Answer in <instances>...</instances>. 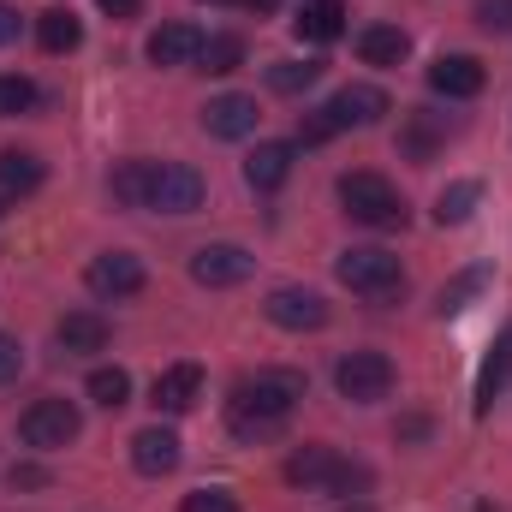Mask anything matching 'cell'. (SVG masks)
I'll return each mask as SVG.
<instances>
[{
	"label": "cell",
	"mask_w": 512,
	"mask_h": 512,
	"mask_svg": "<svg viewBox=\"0 0 512 512\" xmlns=\"http://www.w3.org/2000/svg\"><path fill=\"white\" fill-rule=\"evenodd\" d=\"M78 429H84V417H78L72 399H36V405L18 417V435H24V447H36V453H60V447H72Z\"/></svg>",
	"instance_id": "5"
},
{
	"label": "cell",
	"mask_w": 512,
	"mask_h": 512,
	"mask_svg": "<svg viewBox=\"0 0 512 512\" xmlns=\"http://www.w3.org/2000/svg\"><path fill=\"white\" fill-rule=\"evenodd\" d=\"M149 399H155V411H167V417L191 411V405L203 399V370H197V364H173V370H161Z\"/></svg>",
	"instance_id": "13"
},
{
	"label": "cell",
	"mask_w": 512,
	"mask_h": 512,
	"mask_svg": "<svg viewBox=\"0 0 512 512\" xmlns=\"http://www.w3.org/2000/svg\"><path fill=\"white\" fill-rule=\"evenodd\" d=\"M292 30H298L304 42H334V36L346 30V6H340V0H304L298 18H292Z\"/></svg>",
	"instance_id": "19"
},
{
	"label": "cell",
	"mask_w": 512,
	"mask_h": 512,
	"mask_svg": "<svg viewBox=\"0 0 512 512\" xmlns=\"http://www.w3.org/2000/svg\"><path fill=\"white\" fill-rule=\"evenodd\" d=\"M197 54H203V30L197 24H161L149 36V60L155 66H191Z\"/></svg>",
	"instance_id": "16"
},
{
	"label": "cell",
	"mask_w": 512,
	"mask_h": 512,
	"mask_svg": "<svg viewBox=\"0 0 512 512\" xmlns=\"http://www.w3.org/2000/svg\"><path fill=\"white\" fill-rule=\"evenodd\" d=\"M364 465H346L334 447H322V441H304L292 459H286V483H298V489H334V495H352V489H364Z\"/></svg>",
	"instance_id": "4"
},
{
	"label": "cell",
	"mask_w": 512,
	"mask_h": 512,
	"mask_svg": "<svg viewBox=\"0 0 512 512\" xmlns=\"http://www.w3.org/2000/svg\"><path fill=\"white\" fill-rule=\"evenodd\" d=\"M84 280H90L96 298H137L149 274H143V262H137L131 251H102L90 268H84Z\"/></svg>",
	"instance_id": "10"
},
{
	"label": "cell",
	"mask_w": 512,
	"mask_h": 512,
	"mask_svg": "<svg viewBox=\"0 0 512 512\" xmlns=\"http://www.w3.org/2000/svg\"><path fill=\"white\" fill-rule=\"evenodd\" d=\"M334 131H340V120H334V108L322 102V108H310V114L298 120V143H328Z\"/></svg>",
	"instance_id": "31"
},
{
	"label": "cell",
	"mask_w": 512,
	"mask_h": 512,
	"mask_svg": "<svg viewBox=\"0 0 512 512\" xmlns=\"http://www.w3.org/2000/svg\"><path fill=\"white\" fill-rule=\"evenodd\" d=\"M18 370H24V346H18L12 334H0V387L18 382Z\"/></svg>",
	"instance_id": "34"
},
{
	"label": "cell",
	"mask_w": 512,
	"mask_h": 512,
	"mask_svg": "<svg viewBox=\"0 0 512 512\" xmlns=\"http://www.w3.org/2000/svg\"><path fill=\"white\" fill-rule=\"evenodd\" d=\"M149 173H155V161H126V167L114 173V197H120L126 209H149Z\"/></svg>",
	"instance_id": "28"
},
{
	"label": "cell",
	"mask_w": 512,
	"mask_h": 512,
	"mask_svg": "<svg viewBox=\"0 0 512 512\" xmlns=\"http://www.w3.org/2000/svg\"><path fill=\"white\" fill-rule=\"evenodd\" d=\"M316 78H322L316 60H274V66H268V90H280V96H304Z\"/></svg>",
	"instance_id": "25"
},
{
	"label": "cell",
	"mask_w": 512,
	"mask_h": 512,
	"mask_svg": "<svg viewBox=\"0 0 512 512\" xmlns=\"http://www.w3.org/2000/svg\"><path fill=\"white\" fill-rule=\"evenodd\" d=\"M36 42H42L48 54H72V48L84 42V24H78L66 6H48V12L36 18Z\"/></svg>",
	"instance_id": "22"
},
{
	"label": "cell",
	"mask_w": 512,
	"mask_h": 512,
	"mask_svg": "<svg viewBox=\"0 0 512 512\" xmlns=\"http://www.w3.org/2000/svg\"><path fill=\"white\" fill-rule=\"evenodd\" d=\"M292 143H256L251 161H245V179H251V191H280L286 185V173H292Z\"/></svg>",
	"instance_id": "17"
},
{
	"label": "cell",
	"mask_w": 512,
	"mask_h": 512,
	"mask_svg": "<svg viewBox=\"0 0 512 512\" xmlns=\"http://www.w3.org/2000/svg\"><path fill=\"white\" fill-rule=\"evenodd\" d=\"M6 42H18V12L0 0V48H6Z\"/></svg>",
	"instance_id": "36"
},
{
	"label": "cell",
	"mask_w": 512,
	"mask_h": 512,
	"mask_svg": "<svg viewBox=\"0 0 512 512\" xmlns=\"http://www.w3.org/2000/svg\"><path fill=\"white\" fill-rule=\"evenodd\" d=\"M102 12H108V18H137L143 0H102Z\"/></svg>",
	"instance_id": "37"
},
{
	"label": "cell",
	"mask_w": 512,
	"mask_h": 512,
	"mask_svg": "<svg viewBox=\"0 0 512 512\" xmlns=\"http://www.w3.org/2000/svg\"><path fill=\"white\" fill-rule=\"evenodd\" d=\"M334 387H340L352 405L387 399V393H393V364H387V352H346L340 370H334Z\"/></svg>",
	"instance_id": "7"
},
{
	"label": "cell",
	"mask_w": 512,
	"mask_h": 512,
	"mask_svg": "<svg viewBox=\"0 0 512 512\" xmlns=\"http://www.w3.org/2000/svg\"><path fill=\"white\" fill-rule=\"evenodd\" d=\"M84 393L102 405V411H120L131 399V376L120 370V364H102V370H90V382H84Z\"/></svg>",
	"instance_id": "24"
},
{
	"label": "cell",
	"mask_w": 512,
	"mask_h": 512,
	"mask_svg": "<svg viewBox=\"0 0 512 512\" xmlns=\"http://www.w3.org/2000/svg\"><path fill=\"white\" fill-rule=\"evenodd\" d=\"M256 120H262V114H256V96H215V102L203 108V131H209V137H227V143H233V137H251Z\"/></svg>",
	"instance_id": "14"
},
{
	"label": "cell",
	"mask_w": 512,
	"mask_h": 512,
	"mask_svg": "<svg viewBox=\"0 0 512 512\" xmlns=\"http://www.w3.org/2000/svg\"><path fill=\"white\" fill-rule=\"evenodd\" d=\"M328 108H334V120H340V131H346V126H376L393 102H387L376 84H346V90H340Z\"/></svg>",
	"instance_id": "15"
},
{
	"label": "cell",
	"mask_w": 512,
	"mask_h": 512,
	"mask_svg": "<svg viewBox=\"0 0 512 512\" xmlns=\"http://www.w3.org/2000/svg\"><path fill=\"white\" fill-rule=\"evenodd\" d=\"M239 6H245V12H262V18H268V12H274L280 0H239Z\"/></svg>",
	"instance_id": "38"
},
{
	"label": "cell",
	"mask_w": 512,
	"mask_h": 512,
	"mask_svg": "<svg viewBox=\"0 0 512 512\" xmlns=\"http://www.w3.org/2000/svg\"><path fill=\"white\" fill-rule=\"evenodd\" d=\"M30 108H36V84H30V78H18V72H0V120L30 114Z\"/></svg>",
	"instance_id": "30"
},
{
	"label": "cell",
	"mask_w": 512,
	"mask_h": 512,
	"mask_svg": "<svg viewBox=\"0 0 512 512\" xmlns=\"http://www.w3.org/2000/svg\"><path fill=\"white\" fill-rule=\"evenodd\" d=\"M251 268H256V256L245 251V245H203V251L191 256V280L197 286H245L251 280Z\"/></svg>",
	"instance_id": "9"
},
{
	"label": "cell",
	"mask_w": 512,
	"mask_h": 512,
	"mask_svg": "<svg viewBox=\"0 0 512 512\" xmlns=\"http://www.w3.org/2000/svg\"><path fill=\"white\" fill-rule=\"evenodd\" d=\"M179 512H239V501H233L227 489H191V495L179 501Z\"/></svg>",
	"instance_id": "32"
},
{
	"label": "cell",
	"mask_w": 512,
	"mask_h": 512,
	"mask_svg": "<svg viewBox=\"0 0 512 512\" xmlns=\"http://www.w3.org/2000/svg\"><path fill=\"white\" fill-rule=\"evenodd\" d=\"M262 316H268L274 328H286V334H310V328L328 322V298L310 292V286H274L268 304H262Z\"/></svg>",
	"instance_id": "8"
},
{
	"label": "cell",
	"mask_w": 512,
	"mask_h": 512,
	"mask_svg": "<svg viewBox=\"0 0 512 512\" xmlns=\"http://www.w3.org/2000/svg\"><path fill=\"white\" fill-rule=\"evenodd\" d=\"M507 376H512V328L495 340V352H489V364H483V376H477V417H483V411L501 399Z\"/></svg>",
	"instance_id": "23"
},
{
	"label": "cell",
	"mask_w": 512,
	"mask_h": 512,
	"mask_svg": "<svg viewBox=\"0 0 512 512\" xmlns=\"http://www.w3.org/2000/svg\"><path fill=\"white\" fill-rule=\"evenodd\" d=\"M340 512H376V507H364V501H346V507H340Z\"/></svg>",
	"instance_id": "39"
},
{
	"label": "cell",
	"mask_w": 512,
	"mask_h": 512,
	"mask_svg": "<svg viewBox=\"0 0 512 512\" xmlns=\"http://www.w3.org/2000/svg\"><path fill=\"white\" fill-rule=\"evenodd\" d=\"M483 84H489V72H483V60H471V54H441V60L429 66V90H435V96L471 102V96H483Z\"/></svg>",
	"instance_id": "11"
},
{
	"label": "cell",
	"mask_w": 512,
	"mask_h": 512,
	"mask_svg": "<svg viewBox=\"0 0 512 512\" xmlns=\"http://www.w3.org/2000/svg\"><path fill=\"white\" fill-rule=\"evenodd\" d=\"M149 209H161V215L203 209V173L185 167V161H155V173H149Z\"/></svg>",
	"instance_id": "6"
},
{
	"label": "cell",
	"mask_w": 512,
	"mask_h": 512,
	"mask_svg": "<svg viewBox=\"0 0 512 512\" xmlns=\"http://www.w3.org/2000/svg\"><path fill=\"white\" fill-rule=\"evenodd\" d=\"M411 54V36L399 30V24H370V30H358V60L364 66H399Z\"/></svg>",
	"instance_id": "18"
},
{
	"label": "cell",
	"mask_w": 512,
	"mask_h": 512,
	"mask_svg": "<svg viewBox=\"0 0 512 512\" xmlns=\"http://www.w3.org/2000/svg\"><path fill=\"white\" fill-rule=\"evenodd\" d=\"M203 72H239L245 66V36H203Z\"/></svg>",
	"instance_id": "29"
},
{
	"label": "cell",
	"mask_w": 512,
	"mask_h": 512,
	"mask_svg": "<svg viewBox=\"0 0 512 512\" xmlns=\"http://www.w3.org/2000/svg\"><path fill=\"white\" fill-rule=\"evenodd\" d=\"M334 274H340V286L364 292L370 304H393V298L405 292V268H399V256H387L382 245H358V251H346L340 262H334Z\"/></svg>",
	"instance_id": "3"
},
{
	"label": "cell",
	"mask_w": 512,
	"mask_h": 512,
	"mask_svg": "<svg viewBox=\"0 0 512 512\" xmlns=\"http://www.w3.org/2000/svg\"><path fill=\"white\" fill-rule=\"evenodd\" d=\"M483 286H489V268H465L459 280H447V286L435 292V310H441V316H459V310H465Z\"/></svg>",
	"instance_id": "27"
},
{
	"label": "cell",
	"mask_w": 512,
	"mask_h": 512,
	"mask_svg": "<svg viewBox=\"0 0 512 512\" xmlns=\"http://www.w3.org/2000/svg\"><path fill=\"white\" fill-rule=\"evenodd\" d=\"M6 483H12V489H42V483H48V471H42V465H12V471H6Z\"/></svg>",
	"instance_id": "35"
},
{
	"label": "cell",
	"mask_w": 512,
	"mask_h": 512,
	"mask_svg": "<svg viewBox=\"0 0 512 512\" xmlns=\"http://www.w3.org/2000/svg\"><path fill=\"white\" fill-rule=\"evenodd\" d=\"M215 6H239V0H215Z\"/></svg>",
	"instance_id": "40"
},
{
	"label": "cell",
	"mask_w": 512,
	"mask_h": 512,
	"mask_svg": "<svg viewBox=\"0 0 512 512\" xmlns=\"http://www.w3.org/2000/svg\"><path fill=\"white\" fill-rule=\"evenodd\" d=\"M298 399H304V376L298 370H256V376H245V382L233 387L227 423H233L239 441H268V435L286 429V417L298 411Z\"/></svg>",
	"instance_id": "1"
},
{
	"label": "cell",
	"mask_w": 512,
	"mask_h": 512,
	"mask_svg": "<svg viewBox=\"0 0 512 512\" xmlns=\"http://www.w3.org/2000/svg\"><path fill=\"white\" fill-rule=\"evenodd\" d=\"M340 203H346V215L352 221H364V227H405V197H399V185L382 179V173H340Z\"/></svg>",
	"instance_id": "2"
},
{
	"label": "cell",
	"mask_w": 512,
	"mask_h": 512,
	"mask_svg": "<svg viewBox=\"0 0 512 512\" xmlns=\"http://www.w3.org/2000/svg\"><path fill=\"white\" fill-rule=\"evenodd\" d=\"M60 346L66 352H102L108 346V322L96 316V310H72V316H60Z\"/></svg>",
	"instance_id": "21"
},
{
	"label": "cell",
	"mask_w": 512,
	"mask_h": 512,
	"mask_svg": "<svg viewBox=\"0 0 512 512\" xmlns=\"http://www.w3.org/2000/svg\"><path fill=\"white\" fill-rule=\"evenodd\" d=\"M477 197H483V185H477V179H459V185H447V191H441V203H435V221H441V227H459V221H471Z\"/></svg>",
	"instance_id": "26"
},
{
	"label": "cell",
	"mask_w": 512,
	"mask_h": 512,
	"mask_svg": "<svg viewBox=\"0 0 512 512\" xmlns=\"http://www.w3.org/2000/svg\"><path fill=\"white\" fill-rule=\"evenodd\" d=\"M477 24L489 36H512V0H477Z\"/></svg>",
	"instance_id": "33"
},
{
	"label": "cell",
	"mask_w": 512,
	"mask_h": 512,
	"mask_svg": "<svg viewBox=\"0 0 512 512\" xmlns=\"http://www.w3.org/2000/svg\"><path fill=\"white\" fill-rule=\"evenodd\" d=\"M131 465H137L143 477H167V471L179 465V435L161 429V423L137 429V435H131Z\"/></svg>",
	"instance_id": "12"
},
{
	"label": "cell",
	"mask_w": 512,
	"mask_h": 512,
	"mask_svg": "<svg viewBox=\"0 0 512 512\" xmlns=\"http://www.w3.org/2000/svg\"><path fill=\"white\" fill-rule=\"evenodd\" d=\"M42 155H30V149H0V191L6 197H30L36 185H42Z\"/></svg>",
	"instance_id": "20"
}]
</instances>
